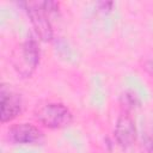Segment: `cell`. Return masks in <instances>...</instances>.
<instances>
[{
  "instance_id": "5",
  "label": "cell",
  "mask_w": 153,
  "mask_h": 153,
  "mask_svg": "<svg viewBox=\"0 0 153 153\" xmlns=\"http://www.w3.org/2000/svg\"><path fill=\"white\" fill-rule=\"evenodd\" d=\"M23 110V100L22 97L12 92L10 90H6L5 85L1 86V114L0 120L2 123L10 122L14 120Z\"/></svg>"
},
{
  "instance_id": "8",
  "label": "cell",
  "mask_w": 153,
  "mask_h": 153,
  "mask_svg": "<svg viewBox=\"0 0 153 153\" xmlns=\"http://www.w3.org/2000/svg\"><path fill=\"white\" fill-rule=\"evenodd\" d=\"M149 72H151V74H153V59H151L148 62H147V67H146Z\"/></svg>"
},
{
  "instance_id": "6",
  "label": "cell",
  "mask_w": 153,
  "mask_h": 153,
  "mask_svg": "<svg viewBox=\"0 0 153 153\" xmlns=\"http://www.w3.org/2000/svg\"><path fill=\"white\" fill-rule=\"evenodd\" d=\"M43 133L31 123H18L10 128L8 139L14 143H36L41 141Z\"/></svg>"
},
{
  "instance_id": "1",
  "label": "cell",
  "mask_w": 153,
  "mask_h": 153,
  "mask_svg": "<svg viewBox=\"0 0 153 153\" xmlns=\"http://www.w3.org/2000/svg\"><path fill=\"white\" fill-rule=\"evenodd\" d=\"M11 62L16 72L23 78H30L39 63V48L33 38L18 44L11 56Z\"/></svg>"
},
{
  "instance_id": "2",
  "label": "cell",
  "mask_w": 153,
  "mask_h": 153,
  "mask_svg": "<svg viewBox=\"0 0 153 153\" xmlns=\"http://www.w3.org/2000/svg\"><path fill=\"white\" fill-rule=\"evenodd\" d=\"M35 118L47 128L60 129L69 126L73 121L71 110L62 103L44 102L37 104L33 110Z\"/></svg>"
},
{
  "instance_id": "3",
  "label": "cell",
  "mask_w": 153,
  "mask_h": 153,
  "mask_svg": "<svg viewBox=\"0 0 153 153\" xmlns=\"http://www.w3.org/2000/svg\"><path fill=\"white\" fill-rule=\"evenodd\" d=\"M24 6L37 36L44 42L51 41L53 27L48 17L49 14L43 8L42 2H25Z\"/></svg>"
},
{
  "instance_id": "4",
  "label": "cell",
  "mask_w": 153,
  "mask_h": 153,
  "mask_svg": "<svg viewBox=\"0 0 153 153\" xmlns=\"http://www.w3.org/2000/svg\"><path fill=\"white\" fill-rule=\"evenodd\" d=\"M115 139L121 147H130L136 140V127L128 110H123L117 117L115 126Z\"/></svg>"
},
{
  "instance_id": "7",
  "label": "cell",
  "mask_w": 153,
  "mask_h": 153,
  "mask_svg": "<svg viewBox=\"0 0 153 153\" xmlns=\"http://www.w3.org/2000/svg\"><path fill=\"white\" fill-rule=\"evenodd\" d=\"M98 5H99L100 10H110L111 6H112V2H111V1H109V2H104V1H102V2H99Z\"/></svg>"
}]
</instances>
